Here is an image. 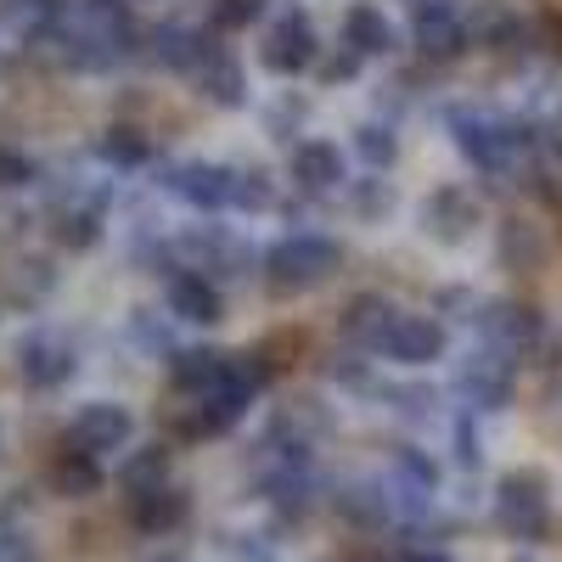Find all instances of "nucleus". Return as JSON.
Masks as SVG:
<instances>
[{"label": "nucleus", "mask_w": 562, "mask_h": 562, "mask_svg": "<svg viewBox=\"0 0 562 562\" xmlns=\"http://www.w3.org/2000/svg\"><path fill=\"white\" fill-rule=\"evenodd\" d=\"M344 265V248L333 237H321V231H288L281 243L265 248V288L276 299H299V293H315L326 281L338 276Z\"/></svg>", "instance_id": "1"}, {"label": "nucleus", "mask_w": 562, "mask_h": 562, "mask_svg": "<svg viewBox=\"0 0 562 562\" xmlns=\"http://www.w3.org/2000/svg\"><path fill=\"white\" fill-rule=\"evenodd\" d=\"M490 512H495V529L518 546H535L551 535V479L540 467H512V473L495 479V495H490Z\"/></svg>", "instance_id": "2"}, {"label": "nucleus", "mask_w": 562, "mask_h": 562, "mask_svg": "<svg viewBox=\"0 0 562 562\" xmlns=\"http://www.w3.org/2000/svg\"><path fill=\"white\" fill-rule=\"evenodd\" d=\"M175 248H180V270H203L214 281H248L254 265H265V254L225 225H186L175 231Z\"/></svg>", "instance_id": "3"}, {"label": "nucleus", "mask_w": 562, "mask_h": 562, "mask_svg": "<svg viewBox=\"0 0 562 562\" xmlns=\"http://www.w3.org/2000/svg\"><path fill=\"white\" fill-rule=\"evenodd\" d=\"M512 389H518V360L479 344L473 355H467L456 366L450 378V394H456V411H479V416H495L512 405Z\"/></svg>", "instance_id": "4"}, {"label": "nucleus", "mask_w": 562, "mask_h": 562, "mask_svg": "<svg viewBox=\"0 0 562 562\" xmlns=\"http://www.w3.org/2000/svg\"><path fill=\"white\" fill-rule=\"evenodd\" d=\"M411 52L434 68L467 57L473 52V18L456 0H411Z\"/></svg>", "instance_id": "5"}, {"label": "nucleus", "mask_w": 562, "mask_h": 562, "mask_svg": "<svg viewBox=\"0 0 562 562\" xmlns=\"http://www.w3.org/2000/svg\"><path fill=\"white\" fill-rule=\"evenodd\" d=\"M321 34H315V18L304 12V7H281L270 23H265V34H259V63L276 74V79H299V74H310L315 63H321Z\"/></svg>", "instance_id": "6"}, {"label": "nucleus", "mask_w": 562, "mask_h": 562, "mask_svg": "<svg viewBox=\"0 0 562 562\" xmlns=\"http://www.w3.org/2000/svg\"><path fill=\"white\" fill-rule=\"evenodd\" d=\"M416 220H422V237H428V243L461 248V243L479 237V225H484V198L473 192V186H461V180H445V186H434V192L422 198Z\"/></svg>", "instance_id": "7"}, {"label": "nucleus", "mask_w": 562, "mask_h": 562, "mask_svg": "<svg viewBox=\"0 0 562 562\" xmlns=\"http://www.w3.org/2000/svg\"><path fill=\"white\" fill-rule=\"evenodd\" d=\"M473 333H479V344H490V349H501V355H512V360L524 366L546 344V321L524 299H479Z\"/></svg>", "instance_id": "8"}, {"label": "nucleus", "mask_w": 562, "mask_h": 562, "mask_svg": "<svg viewBox=\"0 0 562 562\" xmlns=\"http://www.w3.org/2000/svg\"><path fill=\"white\" fill-rule=\"evenodd\" d=\"M12 371H18V383L34 389V394H57L74 383V371H79V355L63 333H52V326H34V333L18 338L12 349Z\"/></svg>", "instance_id": "9"}, {"label": "nucleus", "mask_w": 562, "mask_h": 562, "mask_svg": "<svg viewBox=\"0 0 562 562\" xmlns=\"http://www.w3.org/2000/svg\"><path fill=\"white\" fill-rule=\"evenodd\" d=\"M259 495L270 501L276 518H310V506L321 501V473L315 461H288V456H265V473H259Z\"/></svg>", "instance_id": "10"}, {"label": "nucleus", "mask_w": 562, "mask_h": 562, "mask_svg": "<svg viewBox=\"0 0 562 562\" xmlns=\"http://www.w3.org/2000/svg\"><path fill=\"white\" fill-rule=\"evenodd\" d=\"M158 186L186 203L192 214H220L231 209V164H203V158H186V164H164Z\"/></svg>", "instance_id": "11"}, {"label": "nucleus", "mask_w": 562, "mask_h": 562, "mask_svg": "<svg viewBox=\"0 0 562 562\" xmlns=\"http://www.w3.org/2000/svg\"><path fill=\"white\" fill-rule=\"evenodd\" d=\"M473 45H484V52L501 57V63H524V57H535L540 29H535V18H524L518 7L484 0V7L473 12Z\"/></svg>", "instance_id": "12"}, {"label": "nucleus", "mask_w": 562, "mask_h": 562, "mask_svg": "<svg viewBox=\"0 0 562 562\" xmlns=\"http://www.w3.org/2000/svg\"><path fill=\"white\" fill-rule=\"evenodd\" d=\"M130 439H135V416H130V405H119V400H90V405H79L74 422H68V445H79V450H90V456L130 450Z\"/></svg>", "instance_id": "13"}, {"label": "nucleus", "mask_w": 562, "mask_h": 562, "mask_svg": "<svg viewBox=\"0 0 562 562\" xmlns=\"http://www.w3.org/2000/svg\"><path fill=\"white\" fill-rule=\"evenodd\" d=\"M214 40H220L214 23L209 29H198V23H153L147 29V45H140V57H147L153 68H164V74H180L186 79Z\"/></svg>", "instance_id": "14"}, {"label": "nucleus", "mask_w": 562, "mask_h": 562, "mask_svg": "<svg viewBox=\"0 0 562 562\" xmlns=\"http://www.w3.org/2000/svg\"><path fill=\"white\" fill-rule=\"evenodd\" d=\"M186 85H192L198 97H203L209 108H220V113H237V108H248V74H243V63L231 57L220 40H214L209 52L198 57V68L186 74Z\"/></svg>", "instance_id": "15"}, {"label": "nucleus", "mask_w": 562, "mask_h": 562, "mask_svg": "<svg viewBox=\"0 0 562 562\" xmlns=\"http://www.w3.org/2000/svg\"><path fill=\"white\" fill-rule=\"evenodd\" d=\"M164 310H169V321H186V326H220L225 321V293L203 270H175L164 281Z\"/></svg>", "instance_id": "16"}, {"label": "nucleus", "mask_w": 562, "mask_h": 562, "mask_svg": "<svg viewBox=\"0 0 562 562\" xmlns=\"http://www.w3.org/2000/svg\"><path fill=\"white\" fill-rule=\"evenodd\" d=\"M445 349H450V326H445L439 315H400L394 333H389V344H383V355H389L394 366H411V371L445 360Z\"/></svg>", "instance_id": "17"}, {"label": "nucleus", "mask_w": 562, "mask_h": 562, "mask_svg": "<svg viewBox=\"0 0 562 562\" xmlns=\"http://www.w3.org/2000/svg\"><path fill=\"white\" fill-rule=\"evenodd\" d=\"M495 259H501V270H512V276H540L546 259H551L546 225L529 220V214H506L501 231H495Z\"/></svg>", "instance_id": "18"}, {"label": "nucleus", "mask_w": 562, "mask_h": 562, "mask_svg": "<svg viewBox=\"0 0 562 562\" xmlns=\"http://www.w3.org/2000/svg\"><path fill=\"white\" fill-rule=\"evenodd\" d=\"M288 180L304 198H326L349 180V164H344V153L333 147V140H299V147L288 153Z\"/></svg>", "instance_id": "19"}, {"label": "nucleus", "mask_w": 562, "mask_h": 562, "mask_svg": "<svg viewBox=\"0 0 562 562\" xmlns=\"http://www.w3.org/2000/svg\"><path fill=\"white\" fill-rule=\"evenodd\" d=\"M186 518H192V495H186L175 479L147 490V495H130V524L147 540H169L175 529H186Z\"/></svg>", "instance_id": "20"}, {"label": "nucleus", "mask_w": 562, "mask_h": 562, "mask_svg": "<svg viewBox=\"0 0 562 562\" xmlns=\"http://www.w3.org/2000/svg\"><path fill=\"white\" fill-rule=\"evenodd\" d=\"M344 45H355V52L366 63H389L400 52V29L383 7H371V0H355V7L344 12Z\"/></svg>", "instance_id": "21"}, {"label": "nucleus", "mask_w": 562, "mask_h": 562, "mask_svg": "<svg viewBox=\"0 0 562 562\" xmlns=\"http://www.w3.org/2000/svg\"><path fill=\"white\" fill-rule=\"evenodd\" d=\"M400 315H405V310H400L389 293H360V299H349V310H344V338L360 344L366 355H383V344H389V333H394Z\"/></svg>", "instance_id": "22"}, {"label": "nucleus", "mask_w": 562, "mask_h": 562, "mask_svg": "<svg viewBox=\"0 0 562 562\" xmlns=\"http://www.w3.org/2000/svg\"><path fill=\"white\" fill-rule=\"evenodd\" d=\"M108 231V203H90V198H74V203H57L52 209V243L63 254H90Z\"/></svg>", "instance_id": "23"}, {"label": "nucleus", "mask_w": 562, "mask_h": 562, "mask_svg": "<svg viewBox=\"0 0 562 562\" xmlns=\"http://www.w3.org/2000/svg\"><path fill=\"white\" fill-rule=\"evenodd\" d=\"M225 366H231V349H214V344H203V349H180V355L169 360V389H175L180 400L209 394V389H220Z\"/></svg>", "instance_id": "24"}, {"label": "nucleus", "mask_w": 562, "mask_h": 562, "mask_svg": "<svg viewBox=\"0 0 562 562\" xmlns=\"http://www.w3.org/2000/svg\"><path fill=\"white\" fill-rule=\"evenodd\" d=\"M52 490L57 495H68V501H90L102 484H108V473H102V456H90V450H79V445H68L63 439V450L52 456Z\"/></svg>", "instance_id": "25"}, {"label": "nucleus", "mask_w": 562, "mask_h": 562, "mask_svg": "<svg viewBox=\"0 0 562 562\" xmlns=\"http://www.w3.org/2000/svg\"><path fill=\"white\" fill-rule=\"evenodd\" d=\"M333 506H338V518H349L355 529H383V524H394V506H389V484H383V479H360V484L333 490Z\"/></svg>", "instance_id": "26"}, {"label": "nucleus", "mask_w": 562, "mask_h": 562, "mask_svg": "<svg viewBox=\"0 0 562 562\" xmlns=\"http://www.w3.org/2000/svg\"><path fill=\"white\" fill-rule=\"evenodd\" d=\"M169 467H175V450H169L164 439L135 445V450H124V461H119V490H124V495H147V490L169 484Z\"/></svg>", "instance_id": "27"}, {"label": "nucleus", "mask_w": 562, "mask_h": 562, "mask_svg": "<svg viewBox=\"0 0 562 562\" xmlns=\"http://www.w3.org/2000/svg\"><path fill=\"white\" fill-rule=\"evenodd\" d=\"M97 158L108 169H147L158 158V147H153V135H140L135 124H108L97 135Z\"/></svg>", "instance_id": "28"}, {"label": "nucleus", "mask_w": 562, "mask_h": 562, "mask_svg": "<svg viewBox=\"0 0 562 562\" xmlns=\"http://www.w3.org/2000/svg\"><path fill=\"white\" fill-rule=\"evenodd\" d=\"M394 209H400V186H394L389 175L366 169L360 180H349V214H355L360 225H383Z\"/></svg>", "instance_id": "29"}, {"label": "nucleus", "mask_w": 562, "mask_h": 562, "mask_svg": "<svg viewBox=\"0 0 562 562\" xmlns=\"http://www.w3.org/2000/svg\"><path fill=\"white\" fill-rule=\"evenodd\" d=\"M389 479L405 484V490H416V495H439L445 467H439L428 450H422V445H394V456H389Z\"/></svg>", "instance_id": "30"}, {"label": "nucleus", "mask_w": 562, "mask_h": 562, "mask_svg": "<svg viewBox=\"0 0 562 562\" xmlns=\"http://www.w3.org/2000/svg\"><path fill=\"white\" fill-rule=\"evenodd\" d=\"M355 158H360L366 169L389 175V169L400 164V130H394L389 119H366V124H355Z\"/></svg>", "instance_id": "31"}, {"label": "nucleus", "mask_w": 562, "mask_h": 562, "mask_svg": "<svg viewBox=\"0 0 562 562\" xmlns=\"http://www.w3.org/2000/svg\"><path fill=\"white\" fill-rule=\"evenodd\" d=\"M231 209L237 214H270L276 209V180L259 164H231Z\"/></svg>", "instance_id": "32"}, {"label": "nucleus", "mask_w": 562, "mask_h": 562, "mask_svg": "<svg viewBox=\"0 0 562 562\" xmlns=\"http://www.w3.org/2000/svg\"><path fill=\"white\" fill-rule=\"evenodd\" d=\"M371 394L389 400V411H400L405 422H434L439 416V389L434 383H371Z\"/></svg>", "instance_id": "33"}, {"label": "nucleus", "mask_w": 562, "mask_h": 562, "mask_svg": "<svg viewBox=\"0 0 562 562\" xmlns=\"http://www.w3.org/2000/svg\"><path fill=\"white\" fill-rule=\"evenodd\" d=\"M130 344L147 355V360H175L180 355L169 321H158V310H130Z\"/></svg>", "instance_id": "34"}, {"label": "nucleus", "mask_w": 562, "mask_h": 562, "mask_svg": "<svg viewBox=\"0 0 562 562\" xmlns=\"http://www.w3.org/2000/svg\"><path fill=\"white\" fill-rule=\"evenodd\" d=\"M321 371H326V383H338V389H366L371 394V360H366V349L360 344H344V349H333L321 360Z\"/></svg>", "instance_id": "35"}, {"label": "nucleus", "mask_w": 562, "mask_h": 562, "mask_svg": "<svg viewBox=\"0 0 562 562\" xmlns=\"http://www.w3.org/2000/svg\"><path fill=\"white\" fill-rule=\"evenodd\" d=\"M450 456L461 473H479L484 467V434H479V411H456L450 416Z\"/></svg>", "instance_id": "36"}, {"label": "nucleus", "mask_w": 562, "mask_h": 562, "mask_svg": "<svg viewBox=\"0 0 562 562\" xmlns=\"http://www.w3.org/2000/svg\"><path fill=\"white\" fill-rule=\"evenodd\" d=\"M304 124H310V97H293V90H288V97H281L270 113H265V135L270 140H281V147H299V140L293 135H304Z\"/></svg>", "instance_id": "37"}, {"label": "nucleus", "mask_w": 562, "mask_h": 562, "mask_svg": "<svg viewBox=\"0 0 562 562\" xmlns=\"http://www.w3.org/2000/svg\"><path fill=\"white\" fill-rule=\"evenodd\" d=\"M52 288H57V270L45 265V259H18V265H12V304L34 310Z\"/></svg>", "instance_id": "38"}, {"label": "nucleus", "mask_w": 562, "mask_h": 562, "mask_svg": "<svg viewBox=\"0 0 562 562\" xmlns=\"http://www.w3.org/2000/svg\"><path fill=\"white\" fill-rule=\"evenodd\" d=\"M535 186H540V192H546L551 203H562V124H546V135H540Z\"/></svg>", "instance_id": "39"}, {"label": "nucleus", "mask_w": 562, "mask_h": 562, "mask_svg": "<svg viewBox=\"0 0 562 562\" xmlns=\"http://www.w3.org/2000/svg\"><path fill=\"white\" fill-rule=\"evenodd\" d=\"M270 12V0H209V23L220 34H237V29H254L259 18Z\"/></svg>", "instance_id": "40"}, {"label": "nucleus", "mask_w": 562, "mask_h": 562, "mask_svg": "<svg viewBox=\"0 0 562 562\" xmlns=\"http://www.w3.org/2000/svg\"><path fill=\"white\" fill-rule=\"evenodd\" d=\"M360 68H366V57L355 52V45H326L321 52V63H315V79L321 85H349V79H360Z\"/></svg>", "instance_id": "41"}, {"label": "nucleus", "mask_w": 562, "mask_h": 562, "mask_svg": "<svg viewBox=\"0 0 562 562\" xmlns=\"http://www.w3.org/2000/svg\"><path fill=\"white\" fill-rule=\"evenodd\" d=\"M40 186V164L23 147H0V192H29Z\"/></svg>", "instance_id": "42"}, {"label": "nucleus", "mask_w": 562, "mask_h": 562, "mask_svg": "<svg viewBox=\"0 0 562 562\" xmlns=\"http://www.w3.org/2000/svg\"><path fill=\"white\" fill-rule=\"evenodd\" d=\"M0 562H40V546L29 529L18 524H0Z\"/></svg>", "instance_id": "43"}, {"label": "nucleus", "mask_w": 562, "mask_h": 562, "mask_svg": "<svg viewBox=\"0 0 562 562\" xmlns=\"http://www.w3.org/2000/svg\"><path fill=\"white\" fill-rule=\"evenodd\" d=\"M439 315H450V321H467V326H473V315H479V299L467 293V288H445V293H439Z\"/></svg>", "instance_id": "44"}, {"label": "nucleus", "mask_w": 562, "mask_h": 562, "mask_svg": "<svg viewBox=\"0 0 562 562\" xmlns=\"http://www.w3.org/2000/svg\"><path fill=\"white\" fill-rule=\"evenodd\" d=\"M394 562H450V551L445 546H405Z\"/></svg>", "instance_id": "45"}, {"label": "nucleus", "mask_w": 562, "mask_h": 562, "mask_svg": "<svg viewBox=\"0 0 562 562\" xmlns=\"http://www.w3.org/2000/svg\"><path fill=\"white\" fill-rule=\"evenodd\" d=\"M153 562H186V557H175V551H158V557H153Z\"/></svg>", "instance_id": "46"}, {"label": "nucleus", "mask_w": 562, "mask_h": 562, "mask_svg": "<svg viewBox=\"0 0 562 562\" xmlns=\"http://www.w3.org/2000/svg\"><path fill=\"white\" fill-rule=\"evenodd\" d=\"M512 562H540V557H512Z\"/></svg>", "instance_id": "47"}, {"label": "nucleus", "mask_w": 562, "mask_h": 562, "mask_svg": "<svg viewBox=\"0 0 562 562\" xmlns=\"http://www.w3.org/2000/svg\"><path fill=\"white\" fill-rule=\"evenodd\" d=\"M557 52H562V23H557Z\"/></svg>", "instance_id": "48"}]
</instances>
